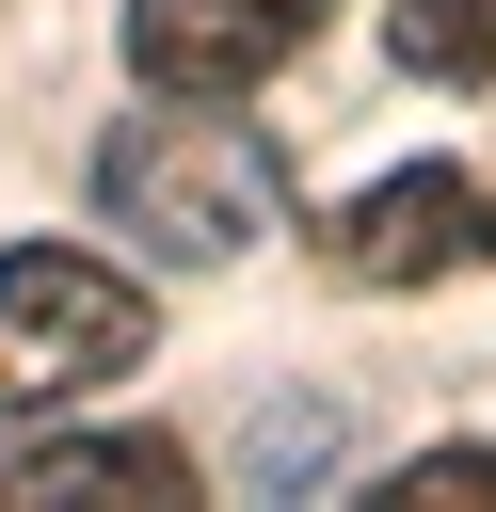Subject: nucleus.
Returning <instances> with one entry per match:
<instances>
[{
	"label": "nucleus",
	"mask_w": 496,
	"mask_h": 512,
	"mask_svg": "<svg viewBox=\"0 0 496 512\" xmlns=\"http://www.w3.org/2000/svg\"><path fill=\"white\" fill-rule=\"evenodd\" d=\"M320 448H336V416H320V400H288V416H256V432H240V480H256V496H304V480H320Z\"/></svg>",
	"instance_id": "obj_7"
},
{
	"label": "nucleus",
	"mask_w": 496,
	"mask_h": 512,
	"mask_svg": "<svg viewBox=\"0 0 496 512\" xmlns=\"http://www.w3.org/2000/svg\"><path fill=\"white\" fill-rule=\"evenodd\" d=\"M112 496H144V512H192V448L176 432H16L0 448V512H112Z\"/></svg>",
	"instance_id": "obj_5"
},
{
	"label": "nucleus",
	"mask_w": 496,
	"mask_h": 512,
	"mask_svg": "<svg viewBox=\"0 0 496 512\" xmlns=\"http://www.w3.org/2000/svg\"><path fill=\"white\" fill-rule=\"evenodd\" d=\"M384 496H400V512H496V448H416Z\"/></svg>",
	"instance_id": "obj_8"
},
{
	"label": "nucleus",
	"mask_w": 496,
	"mask_h": 512,
	"mask_svg": "<svg viewBox=\"0 0 496 512\" xmlns=\"http://www.w3.org/2000/svg\"><path fill=\"white\" fill-rule=\"evenodd\" d=\"M400 80H496V0H400Z\"/></svg>",
	"instance_id": "obj_6"
},
{
	"label": "nucleus",
	"mask_w": 496,
	"mask_h": 512,
	"mask_svg": "<svg viewBox=\"0 0 496 512\" xmlns=\"http://www.w3.org/2000/svg\"><path fill=\"white\" fill-rule=\"evenodd\" d=\"M112 368H144V288L80 240H16L0 256V416H48Z\"/></svg>",
	"instance_id": "obj_2"
},
{
	"label": "nucleus",
	"mask_w": 496,
	"mask_h": 512,
	"mask_svg": "<svg viewBox=\"0 0 496 512\" xmlns=\"http://www.w3.org/2000/svg\"><path fill=\"white\" fill-rule=\"evenodd\" d=\"M96 208H112L160 272H224V256H256V240L288 224V160H272V128H240L224 96H160V112H128V128L96 144Z\"/></svg>",
	"instance_id": "obj_1"
},
{
	"label": "nucleus",
	"mask_w": 496,
	"mask_h": 512,
	"mask_svg": "<svg viewBox=\"0 0 496 512\" xmlns=\"http://www.w3.org/2000/svg\"><path fill=\"white\" fill-rule=\"evenodd\" d=\"M320 272L336 288H432V272H496V192L464 160H400L368 176L336 224H320Z\"/></svg>",
	"instance_id": "obj_3"
},
{
	"label": "nucleus",
	"mask_w": 496,
	"mask_h": 512,
	"mask_svg": "<svg viewBox=\"0 0 496 512\" xmlns=\"http://www.w3.org/2000/svg\"><path fill=\"white\" fill-rule=\"evenodd\" d=\"M336 0H128V80L144 96H256Z\"/></svg>",
	"instance_id": "obj_4"
}]
</instances>
